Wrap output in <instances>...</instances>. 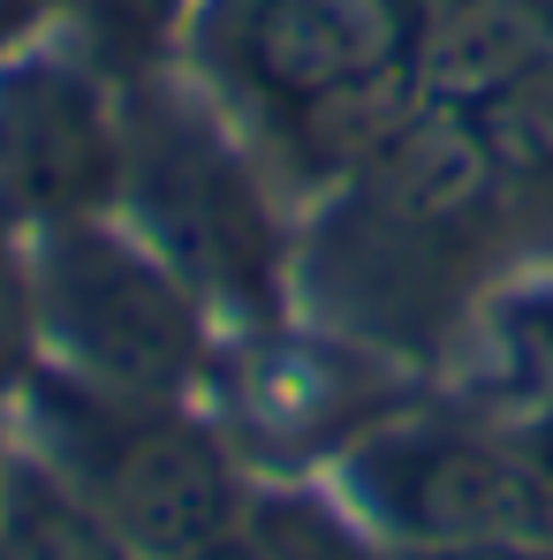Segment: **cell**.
<instances>
[{
    "instance_id": "obj_1",
    "label": "cell",
    "mask_w": 553,
    "mask_h": 560,
    "mask_svg": "<svg viewBox=\"0 0 553 560\" xmlns=\"http://www.w3.org/2000/svg\"><path fill=\"white\" fill-rule=\"evenodd\" d=\"M326 197L296 250V303L387 357L440 341L508 205V175L470 114L425 92Z\"/></svg>"
},
{
    "instance_id": "obj_2",
    "label": "cell",
    "mask_w": 553,
    "mask_h": 560,
    "mask_svg": "<svg viewBox=\"0 0 553 560\" xmlns=\"http://www.w3.org/2000/svg\"><path fill=\"white\" fill-rule=\"evenodd\" d=\"M440 0H197L183 77L274 183L334 189L425 98Z\"/></svg>"
},
{
    "instance_id": "obj_3",
    "label": "cell",
    "mask_w": 553,
    "mask_h": 560,
    "mask_svg": "<svg viewBox=\"0 0 553 560\" xmlns=\"http://www.w3.org/2000/svg\"><path fill=\"white\" fill-rule=\"evenodd\" d=\"M114 212L197 288L212 326L251 334L296 318V235L274 205V175L175 69L122 84Z\"/></svg>"
},
{
    "instance_id": "obj_4",
    "label": "cell",
    "mask_w": 553,
    "mask_h": 560,
    "mask_svg": "<svg viewBox=\"0 0 553 560\" xmlns=\"http://www.w3.org/2000/svg\"><path fill=\"white\" fill-rule=\"evenodd\" d=\"M15 409L23 447L84 492L137 560H183L251 523V463L189 394H129L38 364Z\"/></svg>"
},
{
    "instance_id": "obj_5",
    "label": "cell",
    "mask_w": 553,
    "mask_h": 560,
    "mask_svg": "<svg viewBox=\"0 0 553 560\" xmlns=\"http://www.w3.org/2000/svg\"><path fill=\"white\" fill-rule=\"evenodd\" d=\"M31 303L54 372L129 386V394H197L220 357V326L129 220H61L31 235Z\"/></svg>"
},
{
    "instance_id": "obj_6",
    "label": "cell",
    "mask_w": 553,
    "mask_h": 560,
    "mask_svg": "<svg viewBox=\"0 0 553 560\" xmlns=\"http://www.w3.org/2000/svg\"><path fill=\"white\" fill-rule=\"evenodd\" d=\"M326 485L379 546L553 538V447L539 424H477L410 401L371 424Z\"/></svg>"
},
{
    "instance_id": "obj_7",
    "label": "cell",
    "mask_w": 553,
    "mask_h": 560,
    "mask_svg": "<svg viewBox=\"0 0 553 560\" xmlns=\"http://www.w3.org/2000/svg\"><path fill=\"white\" fill-rule=\"evenodd\" d=\"M212 378H220V432L235 440V455L280 477L311 463L334 469L371 424L417 401V386H402V364L387 349L349 341L319 318H274L228 334Z\"/></svg>"
},
{
    "instance_id": "obj_8",
    "label": "cell",
    "mask_w": 553,
    "mask_h": 560,
    "mask_svg": "<svg viewBox=\"0 0 553 560\" xmlns=\"http://www.w3.org/2000/svg\"><path fill=\"white\" fill-rule=\"evenodd\" d=\"M122 197V84L92 54L0 61V228H61Z\"/></svg>"
},
{
    "instance_id": "obj_9",
    "label": "cell",
    "mask_w": 553,
    "mask_h": 560,
    "mask_svg": "<svg viewBox=\"0 0 553 560\" xmlns=\"http://www.w3.org/2000/svg\"><path fill=\"white\" fill-rule=\"evenodd\" d=\"M0 560H137V553L84 492H69L23 440H8V463H0Z\"/></svg>"
},
{
    "instance_id": "obj_10",
    "label": "cell",
    "mask_w": 553,
    "mask_h": 560,
    "mask_svg": "<svg viewBox=\"0 0 553 560\" xmlns=\"http://www.w3.org/2000/svg\"><path fill=\"white\" fill-rule=\"evenodd\" d=\"M189 15H197V0H69L61 23L114 84H137V77H160L183 61Z\"/></svg>"
},
{
    "instance_id": "obj_11",
    "label": "cell",
    "mask_w": 553,
    "mask_h": 560,
    "mask_svg": "<svg viewBox=\"0 0 553 560\" xmlns=\"http://www.w3.org/2000/svg\"><path fill=\"white\" fill-rule=\"evenodd\" d=\"M251 530H258L266 560H394L365 523L342 508L334 485H326V492H319V485H296V477L258 485V500H251Z\"/></svg>"
},
{
    "instance_id": "obj_12",
    "label": "cell",
    "mask_w": 553,
    "mask_h": 560,
    "mask_svg": "<svg viewBox=\"0 0 553 560\" xmlns=\"http://www.w3.org/2000/svg\"><path fill=\"white\" fill-rule=\"evenodd\" d=\"M46 364V341H38V303H31V258L8 243L0 228V401H15Z\"/></svg>"
},
{
    "instance_id": "obj_13",
    "label": "cell",
    "mask_w": 553,
    "mask_h": 560,
    "mask_svg": "<svg viewBox=\"0 0 553 560\" xmlns=\"http://www.w3.org/2000/svg\"><path fill=\"white\" fill-rule=\"evenodd\" d=\"M394 560H553V538H462V546H387Z\"/></svg>"
},
{
    "instance_id": "obj_14",
    "label": "cell",
    "mask_w": 553,
    "mask_h": 560,
    "mask_svg": "<svg viewBox=\"0 0 553 560\" xmlns=\"http://www.w3.org/2000/svg\"><path fill=\"white\" fill-rule=\"evenodd\" d=\"M61 15H69V0H0V61L31 54Z\"/></svg>"
},
{
    "instance_id": "obj_15",
    "label": "cell",
    "mask_w": 553,
    "mask_h": 560,
    "mask_svg": "<svg viewBox=\"0 0 553 560\" xmlns=\"http://www.w3.org/2000/svg\"><path fill=\"white\" fill-rule=\"evenodd\" d=\"M183 560H266V546H258V530L243 523V530H228V538H212V546H197V553Z\"/></svg>"
},
{
    "instance_id": "obj_16",
    "label": "cell",
    "mask_w": 553,
    "mask_h": 560,
    "mask_svg": "<svg viewBox=\"0 0 553 560\" xmlns=\"http://www.w3.org/2000/svg\"><path fill=\"white\" fill-rule=\"evenodd\" d=\"M0 463H8V440H0Z\"/></svg>"
}]
</instances>
